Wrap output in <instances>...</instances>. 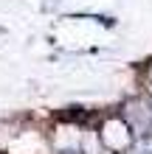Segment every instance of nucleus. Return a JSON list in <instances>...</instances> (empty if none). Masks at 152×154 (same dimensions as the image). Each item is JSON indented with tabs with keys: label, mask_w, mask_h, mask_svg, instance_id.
<instances>
[{
	"label": "nucleus",
	"mask_w": 152,
	"mask_h": 154,
	"mask_svg": "<svg viewBox=\"0 0 152 154\" xmlns=\"http://www.w3.org/2000/svg\"><path fill=\"white\" fill-rule=\"evenodd\" d=\"M149 81H152V67H149Z\"/></svg>",
	"instance_id": "f257e3e1"
}]
</instances>
